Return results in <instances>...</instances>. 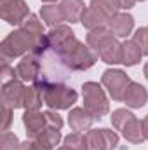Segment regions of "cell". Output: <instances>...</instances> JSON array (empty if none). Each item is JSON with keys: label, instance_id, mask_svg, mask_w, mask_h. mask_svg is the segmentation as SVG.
Wrapping results in <instances>:
<instances>
[{"label": "cell", "instance_id": "1", "mask_svg": "<svg viewBox=\"0 0 148 150\" xmlns=\"http://www.w3.org/2000/svg\"><path fill=\"white\" fill-rule=\"evenodd\" d=\"M54 52L61 58L63 65L70 72H84V70H89L91 67H94V63L98 61V56H99L98 51H94L87 44L80 42L77 37H73L72 40H68L63 47L56 49Z\"/></svg>", "mask_w": 148, "mask_h": 150}, {"label": "cell", "instance_id": "2", "mask_svg": "<svg viewBox=\"0 0 148 150\" xmlns=\"http://www.w3.org/2000/svg\"><path fill=\"white\" fill-rule=\"evenodd\" d=\"M38 89L44 94V103L52 110H68L78 100L77 91H73L72 87H68L61 82H51Z\"/></svg>", "mask_w": 148, "mask_h": 150}, {"label": "cell", "instance_id": "3", "mask_svg": "<svg viewBox=\"0 0 148 150\" xmlns=\"http://www.w3.org/2000/svg\"><path fill=\"white\" fill-rule=\"evenodd\" d=\"M82 98H84V108L94 119H101L110 112L108 98H106L103 87L98 82H84Z\"/></svg>", "mask_w": 148, "mask_h": 150}, {"label": "cell", "instance_id": "4", "mask_svg": "<svg viewBox=\"0 0 148 150\" xmlns=\"http://www.w3.org/2000/svg\"><path fill=\"white\" fill-rule=\"evenodd\" d=\"M0 52H2L4 61L14 59L19 56H26L30 52V38L26 37V33L23 30H14L12 33H9L2 40Z\"/></svg>", "mask_w": 148, "mask_h": 150}, {"label": "cell", "instance_id": "5", "mask_svg": "<svg viewBox=\"0 0 148 150\" xmlns=\"http://www.w3.org/2000/svg\"><path fill=\"white\" fill-rule=\"evenodd\" d=\"M101 84L106 87V91H108V94L111 96V100L122 101L124 100V94H125V89L131 84V79H129V75L125 74L124 70L110 68V70H105L103 72V75H101Z\"/></svg>", "mask_w": 148, "mask_h": 150}, {"label": "cell", "instance_id": "6", "mask_svg": "<svg viewBox=\"0 0 148 150\" xmlns=\"http://www.w3.org/2000/svg\"><path fill=\"white\" fill-rule=\"evenodd\" d=\"M2 19L12 26H21L30 16V7L25 0H0Z\"/></svg>", "mask_w": 148, "mask_h": 150}, {"label": "cell", "instance_id": "7", "mask_svg": "<svg viewBox=\"0 0 148 150\" xmlns=\"http://www.w3.org/2000/svg\"><path fill=\"white\" fill-rule=\"evenodd\" d=\"M25 93H26V86L19 79L2 84V105H7L14 110L23 108L25 107Z\"/></svg>", "mask_w": 148, "mask_h": 150}, {"label": "cell", "instance_id": "8", "mask_svg": "<svg viewBox=\"0 0 148 150\" xmlns=\"http://www.w3.org/2000/svg\"><path fill=\"white\" fill-rule=\"evenodd\" d=\"M40 70H42L40 59H38L37 56H33V54L23 56V59L16 67L18 79L19 80H25V82H35L38 77H40Z\"/></svg>", "mask_w": 148, "mask_h": 150}, {"label": "cell", "instance_id": "9", "mask_svg": "<svg viewBox=\"0 0 148 150\" xmlns=\"http://www.w3.org/2000/svg\"><path fill=\"white\" fill-rule=\"evenodd\" d=\"M108 28L117 38H125L134 30V18L127 12H117L108 19Z\"/></svg>", "mask_w": 148, "mask_h": 150}, {"label": "cell", "instance_id": "10", "mask_svg": "<svg viewBox=\"0 0 148 150\" xmlns=\"http://www.w3.org/2000/svg\"><path fill=\"white\" fill-rule=\"evenodd\" d=\"M147 100H148V93L147 89L140 84V82H132L127 86L125 89V94H124V103L131 108H141L147 105Z\"/></svg>", "mask_w": 148, "mask_h": 150}, {"label": "cell", "instance_id": "11", "mask_svg": "<svg viewBox=\"0 0 148 150\" xmlns=\"http://www.w3.org/2000/svg\"><path fill=\"white\" fill-rule=\"evenodd\" d=\"M94 122V117L87 112L84 107H75L70 110L68 115V124L75 133H82V131H89L91 126Z\"/></svg>", "mask_w": 148, "mask_h": 150}, {"label": "cell", "instance_id": "12", "mask_svg": "<svg viewBox=\"0 0 148 150\" xmlns=\"http://www.w3.org/2000/svg\"><path fill=\"white\" fill-rule=\"evenodd\" d=\"M73 37H75V32L70 26H66V25L54 26V28H51V30L45 33V38H47L49 47L54 49V51L59 49V47H63L68 40H72Z\"/></svg>", "mask_w": 148, "mask_h": 150}, {"label": "cell", "instance_id": "13", "mask_svg": "<svg viewBox=\"0 0 148 150\" xmlns=\"http://www.w3.org/2000/svg\"><path fill=\"white\" fill-rule=\"evenodd\" d=\"M98 54H99L103 63H106V65H118V63H122V44L118 42L117 37H113L98 51Z\"/></svg>", "mask_w": 148, "mask_h": 150}, {"label": "cell", "instance_id": "14", "mask_svg": "<svg viewBox=\"0 0 148 150\" xmlns=\"http://www.w3.org/2000/svg\"><path fill=\"white\" fill-rule=\"evenodd\" d=\"M23 124L26 127V134L30 140H33L38 133L47 126L45 122V115L38 110H26L23 115Z\"/></svg>", "mask_w": 148, "mask_h": 150}, {"label": "cell", "instance_id": "15", "mask_svg": "<svg viewBox=\"0 0 148 150\" xmlns=\"http://www.w3.org/2000/svg\"><path fill=\"white\" fill-rule=\"evenodd\" d=\"M59 5L63 9L65 21H68V23H78L87 9L84 0H63Z\"/></svg>", "mask_w": 148, "mask_h": 150}, {"label": "cell", "instance_id": "16", "mask_svg": "<svg viewBox=\"0 0 148 150\" xmlns=\"http://www.w3.org/2000/svg\"><path fill=\"white\" fill-rule=\"evenodd\" d=\"M33 142H37L44 150H54L56 145H59V142H61V131L45 126L37 136L33 138Z\"/></svg>", "mask_w": 148, "mask_h": 150}, {"label": "cell", "instance_id": "17", "mask_svg": "<svg viewBox=\"0 0 148 150\" xmlns=\"http://www.w3.org/2000/svg\"><path fill=\"white\" fill-rule=\"evenodd\" d=\"M80 23H82L87 30H94V28H101V26L108 25V18H106L99 9L89 5V7L85 9V12H84L82 19H80Z\"/></svg>", "mask_w": 148, "mask_h": 150}, {"label": "cell", "instance_id": "18", "mask_svg": "<svg viewBox=\"0 0 148 150\" xmlns=\"http://www.w3.org/2000/svg\"><path fill=\"white\" fill-rule=\"evenodd\" d=\"M40 18H42L44 23H45L47 26H51V28L59 26V25L65 21L63 9H61V5H56V4L42 5V9H40Z\"/></svg>", "mask_w": 148, "mask_h": 150}, {"label": "cell", "instance_id": "19", "mask_svg": "<svg viewBox=\"0 0 148 150\" xmlns=\"http://www.w3.org/2000/svg\"><path fill=\"white\" fill-rule=\"evenodd\" d=\"M122 136L127 140V142H131V143H143L147 138H145V133H143V124H141V120H138L136 117L134 119H131L124 127H122Z\"/></svg>", "mask_w": 148, "mask_h": 150}, {"label": "cell", "instance_id": "20", "mask_svg": "<svg viewBox=\"0 0 148 150\" xmlns=\"http://www.w3.org/2000/svg\"><path fill=\"white\" fill-rule=\"evenodd\" d=\"M115 35L111 33V30L108 26H101V28H94V30H89L87 33V45L92 47L94 51H99L110 38H113Z\"/></svg>", "mask_w": 148, "mask_h": 150}, {"label": "cell", "instance_id": "21", "mask_svg": "<svg viewBox=\"0 0 148 150\" xmlns=\"http://www.w3.org/2000/svg\"><path fill=\"white\" fill-rule=\"evenodd\" d=\"M141 56H143V52L134 40H125L122 44V65L134 67L136 63H140Z\"/></svg>", "mask_w": 148, "mask_h": 150}, {"label": "cell", "instance_id": "22", "mask_svg": "<svg viewBox=\"0 0 148 150\" xmlns=\"http://www.w3.org/2000/svg\"><path fill=\"white\" fill-rule=\"evenodd\" d=\"M87 150H108V143L103 129H89L85 133Z\"/></svg>", "mask_w": 148, "mask_h": 150}, {"label": "cell", "instance_id": "23", "mask_svg": "<svg viewBox=\"0 0 148 150\" xmlns=\"http://www.w3.org/2000/svg\"><path fill=\"white\" fill-rule=\"evenodd\" d=\"M42 91L38 89L37 86H30L26 87V93H25V107L26 110H38L42 107Z\"/></svg>", "mask_w": 148, "mask_h": 150}, {"label": "cell", "instance_id": "24", "mask_svg": "<svg viewBox=\"0 0 148 150\" xmlns=\"http://www.w3.org/2000/svg\"><path fill=\"white\" fill-rule=\"evenodd\" d=\"M65 147L68 150H87V142H85V134L82 133H70L68 136H65L63 140Z\"/></svg>", "mask_w": 148, "mask_h": 150}, {"label": "cell", "instance_id": "25", "mask_svg": "<svg viewBox=\"0 0 148 150\" xmlns=\"http://www.w3.org/2000/svg\"><path fill=\"white\" fill-rule=\"evenodd\" d=\"M91 5L96 7V9H99L108 19L113 18V16L118 12V9H120L117 0H91Z\"/></svg>", "mask_w": 148, "mask_h": 150}, {"label": "cell", "instance_id": "26", "mask_svg": "<svg viewBox=\"0 0 148 150\" xmlns=\"http://www.w3.org/2000/svg\"><path fill=\"white\" fill-rule=\"evenodd\" d=\"M111 126L117 129V131H122V127L131 120V119H134V113L129 112V110H125V108H118V110H115V112H111Z\"/></svg>", "mask_w": 148, "mask_h": 150}, {"label": "cell", "instance_id": "27", "mask_svg": "<svg viewBox=\"0 0 148 150\" xmlns=\"http://www.w3.org/2000/svg\"><path fill=\"white\" fill-rule=\"evenodd\" d=\"M132 40L138 44V47L141 49V52H143L145 56H148V28H147V26L138 28V30L134 32Z\"/></svg>", "mask_w": 148, "mask_h": 150}, {"label": "cell", "instance_id": "28", "mask_svg": "<svg viewBox=\"0 0 148 150\" xmlns=\"http://www.w3.org/2000/svg\"><path fill=\"white\" fill-rule=\"evenodd\" d=\"M19 145L21 143H19V140H18V136L14 133L5 131L2 134V150H18Z\"/></svg>", "mask_w": 148, "mask_h": 150}, {"label": "cell", "instance_id": "29", "mask_svg": "<svg viewBox=\"0 0 148 150\" xmlns=\"http://www.w3.org/2000/svg\"><path fill=\"white\" fill-rule=\"evenodd\" d=\"M44 115H45L47 127H54V129H61L63 127V119H61V115L56 112V110L49 108L47 112H44Z\"/></svg>", "mask_w": 148, "mask_h": 150}, {"label": "cell", "instance_id": "30", "mask_svg": "<svg viewBox=\"0 0 148 150\" xmlns=\"http://www.w3.org/2000/svg\"><path fill=\"white\" fill-rule=\"evenodd\" d=\"M14 79H18V72L9 65V61H4V65H2V84L11 82Z\"/></svg>", "mask_w": 148, "mask_h": 150}, {"label": "cell", "instance_id": "31", "mask_svg": "<svg viewBox=\"0 0 148 150\" xmlns=\"http://www.w3.org/2000/svg\"><path fill=\"white\" fill-rule=\"evenodd\" d=\"M103 133H105V138H106V143H108V150H113L118 145V134L111 129H106V127H103Z\"/></svg>", "mask_w": 148, "mask_h": 150}, {"label": "cell", "instance_id": "32", "mask_svg": "<svg viewBox=\"0 0 148 150\" xmlns=\"http://www.w3.org/2000/svg\"><path fill=\"white\" fill-rule=\"evenodd\" d=\"M2 108H4V122H2V131L5 133V131H9V126H11V122H12V110H14V108H11V107H7V105H2Z\"/></svg>", "mask_w": 148, "mask_h": 150}, {"label": "cell", "instance_id": "33", "mask_svg": "<svg viewBox=\"0 0 148 150\" xmlns=\"http://www.w3.org/2000/svg\"><path fill=\"white\" fill-rule=\"evenodd\" d=\"M18 150H44V149L38 145L37 142H33V140H26V142H23V143L19 145V149Z\"/></svg>", "mask_w": 148, "mask_h": 150}, {"label": "cell", "instance_id": "34", "mask_svg": "<svg viewBox=\"0 0 148 150\" xmlns=\"http://www.w3.org/2000/svg\"><path fill=\"white\" fill-rule=\"evenodd\" d=\"M118 2V7L120 9H124V11H127V9H131V7H134V4H136V0H117Z\"/></svg>", "mask_w": 148, "mask_h": 150}, {"label": "cell", "instance_id": "35", "mask_svg": "<svg viewBox=\"0 0 148 150\" xmlns=\"http://www.w3.org/2000/svg\"><path fill=\"white\" fill-rule=\"evenodd\" d=\"M141 124H143V133H145V138L148 140V115L141 120Z\"/></svg>", "mask_w": 148, "mask_h": 150}, {"label": "cell", "instance_id": "36", "mask_svg": "<svg viewBox=\"0 0 148 150\" xmlns=\"http://www.w3.org/2000/svg\"><path fill=\"white\" fill-rule=\"evenodd\" d=\"M143 74H145V77L148 79V63L145 65V68H143Z\"/></svg>", "mask_w": 148, "mask_h": 150}, {"label": "cell", "instance_id": "37", "mask_svg": "<svg viewBox=\"0 0 148 150\" xmlns=\"http://www.w3.org/2000/svg\"><path fill=\"white\" fill-rule=\"evenodd\" d=\"M42 2H47V4H54V2H58V0H42Z\"/></svg>", "mask_w": 148, "mask_h": 150}, {"label": "cell", "instance_id": "38", "mask_svg": "<svg viewBox=\"0 0 148 150\" xmlns=\"http://www.w3.org/2000/svg\"><path fill=\"white\" fill-rule=\"evenodd\" d=\"M58 150H68V149H66V147H65V145H63V147H61V149H58Z\"/></svg>", "mask_w": 148, "mask_h": 150}, {"label": "cell", "instance_id": "39", "mask_svg": "<svg viewBox=\"0 0 148 150\" xmlns=\"http://www.w3.org/2000/svg\"><path fill=\"white\" fill-rule=\"evenodd\" d=\"M136 2H145V0H136Z\"/></svg>", "mask_w": 148, "mask_h": 150}]
</instances>
